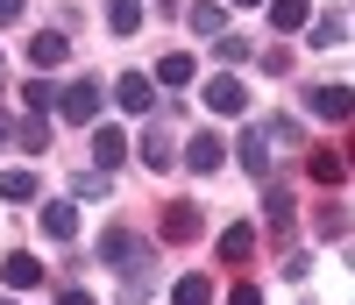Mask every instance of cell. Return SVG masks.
<instances>
[{"label":"cell","instance_id":"6da1fadb","mask_svg":"<svg viewBox=\"0 0 355 305\" xmlns=\"http://www.w3.org/2000/svg\"><path fill=\"white\" fill-rule=\"evenodd\" d=\"M100 256H107V263H121L128 277L157 263V256H150V241H142V234H128V227H107V234H100Z\"/></svg>","mask_w":355,"mask_h":305},{"label":"cell","instance_id":"7a4b0ae2","mask_svg":"<svg viewBox=\"0 0 355 305\" xmlns=\"http://www.w3.org/2000/svg\"><path fill=\"white\" fill-rule=\"evenodd\" d=\"M57 107H64V121H100V78H71L64 93H57Z\"/></svg>","mask_w":355,"mask_h":305},{"label":"cell","instance_id":"3957f363","mask_svg":"<svg viewBox=\"0 0 355 305\" xmlns=\"http://www.w3.org/2000/svg\"><path fill=\"white\" fill-rule=\"evenodd\" d=\"M320 121H348L355 114V93H348V85H313V100H306Z\"/></svg>","mask_w":355,"mask_h":305},{"label":"cell","instance_id":"277c9868","mask_svg":"<svg viewBox=\"0 0 355 305\" xmlns=\"http://www.w3.org/2000/svg\"><path fill=\"white\" fill-rule=\"evenodd\" d=\"M206 107H214V114H242L249 107V85L242 78H206Z\"/></svg>","mask_w":355,"mask_h":305},{"label":"cell","instance_id":"5b68a950","mask_svg":"<svg viewBox=\"0 0 355 305\" xmlns=\"http://www.w3.org/2000/svg\"><path fill=\"white\" fill-rule=\"evenodd\" d=\"M234 157H242V171H256V177H270V128H249L242 142H234Z\"/></svg>","mask_w":355,"mask_h":305},{"label":"cell","instance_id":"8992f818","mask_svg":"<svg viewBox=\"0 0 355 305\" xmlns=\"http://www.w3.org/2000/svg\"><path fill=\"white\" fill-rule=\"evenodd\" d=\"M199 234V206L192 199H171L164 206V241H192Z\"/></svg>","mask_w":355,"mask_h":305},{"label":"cell","instance_id":"52a82bcc","mask_svg":"<svg viewBox=\"0 0 355 305\" xmlns=\"http://www.w3.org/2000/svg\"><path fill=\"white\" fill-rule=\"evenodd\" d=\"M64 36H57V28H43V36H28V64H36V71H57V64H64Z\"/></svg>","mask_w":355,"mask_h":305},{"label":"cell","instance_id":"ba28073f","mask_svg":"<svg viewBox=\"0 0 355 305\" xmlns=\"http://www.w3.org/2000/svg\"><path fill=\"white\" fill-rule=\"evenodd\" d=\"M114 100H121L128 114H150V107H157V85H150V78H142V71H128L121 85H114Z\"/></svg>","mask_w":355,"mask_h":305},{"label":"cell","instance_id":"9c48e42d","mask_svg":"<svg viewBox=\"0 0 355 305\" xmlns=\"http://www.w3.org/2000/svg\"><path fill=\"white\" fill-rule=\"evenodd\" d=\"M185 164H192V171H220V164H227V142H220V135H192V142H185Z\"/></svg>","mask_w":355,"mask_h":305},{"label":"cell","instance_id":"30bf717a","mask_svg":"<svg viewBox=\"0 0 355 305\" xmlns=\"http://www.w3.org/2000/svg\"><path fill=\"white\" fill-rule=\"evenodd\" d=\"M0 277H8L15 291H36V284H43V263H36V256H21V249H15L8 263H0Z\"/></svg>","mask_w":355,"mask_h":305},{"label":"cell","instance_id":"8fae6325","mask_svg":"<svg viewBox=\"0 0 355 305\" xmlns=\"http://www.w3.org/2000/svg\"><path fill=\"white\" fill-rule=\"evenodd\" d=\"M306 177H313V185H327V192H334L341 177H348V164L334 157V149H313V157H306Z\"/></svg>","mask_w":355,"mask_h":305},{"label":"cell","instance_id":"7c38bea8","mask_svg":"<svg viewBox=\"0 0 355 305\" xmlns=\"http://www.w3.org/2000/svg\"><path fill=\"white\" fill-rule=\"evenodd\" d=\"M43 234H50V241H71V234H78V206H71V199L43 206Z\"/></svg>","mask_w":355,"mask_h":305},{"label":"cell","instance_id":"4fadbf2b","mask_svg":"<svg viewBox=\"0 0 355 305\" xmlns=\"http://www.w3.org/2000/svg\"><path fill=\"white\" fill-rule=\"evenodd\" d=\"M121 157H128V135H121V128H93V164H100V171H114Z\"/></svg>","mask_w":355,"mask_h":305},{"label":"cell","instance_id":"5bb4252c","mask_svg":"<svg viewBox=\"0 0 355 305\" xmlns=\"http://www.w3.org/2000/svg\"><path fill=\"white\" fill-rule=\"evenodd\" d=\"M171 305H214V277H199V270H192V277H178V284H171Z\"/></svg>","mask_w":355,"mask_h":305},{"label":"cell","instance_id":"9a60e30c","mask_svg":"<svg viewBox=\"0 0 355 305\" xmlns=\"http://www.w3.org/2000/svg\"><path fill=\"white\" fill-rule=\"evenodd\" d=\"M0 199H8V206H28V199H36V171H0Z\"/></svg>","mask_w":355,"mask_h":305},{"label":"cell","instance_id":"2e32d148","mask_svg":"<svg viewBox=\"0 0 355 305\" xmlns=\"http://www.w3.org/2000/svg\"><path fill=\"white\" fill-rule=\"evenodd\" d=\"M107 28L114 36H135L142 28V0H107Z\"/></svg>","mask_w":355,"mask_h":305},{"label":"cell","instance_id":"e0dca14e","mask_svg":"<svg viewBox=\"0 0 355 305\" xmlns=\"http://www.w3.org/2000/svg\"><path fill=\"white\" fill-rule=\"evenodd\" d=\"M256 256V227H227L220 234V263H249Z\"/></svg>","mask_w":355,"mask_h":305},{"label":"cell","instance_id":"ac0fdd59","mask_svg":"<svg viewBox=\"0 0 355 305\" xmlns=\"http://www.w3.org/2000/svg\"><path fill=\"white\" fill-rule=\"evenodd\" d=\"M313 21V0H270V28H306Z\"/></svg>","mask_w":355,"mask_h":305},{"label":"cell","instance_id":"d6986e66","mask_svg":"<svg viewBox=\"0 0 355 305\" xmlns=\"http://www.w3.org/2000/svg\"><path fill=\"white\" fill-rule=\"evenodd\" d=\"M185 21L199 28V36H220V28H227V15H220V0H199V8H192Z\"/></svg>","mask_w":355,"mask_h":305},{"label":"cell","instance_id":"ffe728a7","mask_svg":"<svg viewBox=\"0 0 355 305\" xmlns=\"http://www.w3.org/2000/svg\"><path fill=\"white\" fill-rule=\"evenodd\" d=\"M142 164H150V171H164V164H171V135H164V128L142 135Z\"/></svg>","mask_w":355,"mask_h":305},{"label":"cell","instance_id":"44dd1931","mask_svg":"<svg viewBox=\"0 0 355 305\" xmlns=\"http://www.w3.org/2000/svg\"><path fill=\"white\" fill-rule=\"evenodd\" d=\"M306 28H313V43H320V50L348 36V21H341V15H320V21H306Z\"/></svg>","mask_w":355,"mask_h":305},{"label":"cell","instance_id":"7402d4cb","mask_svg":"<svg viewBox=\"0 0 355 305\" xmlns=\"http://www.w3.org/2000/svg\"><path fill=\"white\" fill-rule=\"evenodd\" d=\"M263 213H270V227H291V192L270 185V199H263Z\"/></svg>","mask_w":355,"mask_h":305},{"label":"cell","instance_id":"603a6c76","mask_svg":"<svg viewBox=\"0 0 355 305\" xmlns=\"http://www.w3.org/2000/svg\"><path fill=\"white\" fill-rule=\"evenodd\" d=\"M157 78H164V85H185V78H192V57H157Z\"/></svg>","mask_w":355,"mask_h":305},{"label":"cell","instance_id":"cb8c5ba5","mask_svg":"<svg viewBox=\"0 0 355 305\" xmlns=\"http://www.w3.org/2000/svg\"><path fill=\"white\" fill-rule=\"evenodd\" d=\"M21 100H28V114H50V107H57V93H50L43 78H28V85H21Z\"/></svg>","mask_w":355,"mask_h":305},{"label":"cell","instance_id":"d4e9b609","mask_svg":"<svg viewBox=\"0 0 355 305\" xmlns=\"http://www.w3.org/2000/svg\"><path fill=\"white\" fill-rule=\"evenodd\" d=\"M71 192H78V199H100V192H107V171H100V164H93V171H78V177H71Z\"/></svg>","mask_w":355,"mask_h":305},{"label":"cell","instance_id":"484cf974","mask_svg":"<svg viewBox=\"0 0 355 305\" xmlns=\"http://www.w3.org/2000/svg\"><path fill=\"white\" fill-rule=\"evenodd\" d=\"M15 142H21V149H50V128H43V121H21Z\"/></svg>","mask_w":355,"mask_h":305},{"label":"cell","instance_id":"4316f807","mask_svg":"<svg viewBox=\"0 0 355 305\" xmlns=\"http://www.w3.org/2000/svg\"><path fill=\"white\" fill-rule=\"evenodd\" d=\"M320 234H348V213L341 206H320Z\"/></svg>","mask_w":355,"mask_h":305},{"label":"cell","instance_id":"83f0119b","mask_svg":"<svg viewBox=\"0 0 355 305\" xmlns=\"http://www.w3.org/2000/svg\"><path fill=\"white\" fill-rule=\"evenodd\" d=\"M227 305H263V291H256V284H234V291H227Z\"/></svg>","mask_w":355,"mask_h":305},{"label":"cell","instance_id":"f1b7e54d","mask_svg":"<svg viewBox=\"0 0 355 305\" xmlns=\"http://www.w3.org/2000/svg\"><path fill=\"white\" fill-rule=\"evenodd\" d=\"M57 305H93V291H57Z\"/></svg>","mask_w":355,"mask_h":305},{"label":"cell","instance_id":"f546056e","mask_svg":"<svg viewBox=\"0 0 355 305\" xmlns=\"http://www.w3.org/2000/svg\"><path fill=\"white\" fill-rule=\"evenodd\" d=\"M0 21H21V0H0Z\"/></svg>","mask_w":355,"mask_h":305},{"label":"cell","instance_id":"4dcf8cb0","mask_svg":"<svg viewBox=\"0 0 355 305\" xmlns=\"http://www.w3.org/2000/svg\"><path fill=\"white\" fill-rule=\"evenodd\" d=\"M0 142H15V121H8V107H0Z\"/></svg>","mask_w":355,"mask_h":305},{"label":"cell","instance_id":"1f68e13d","mask_svg":"<svg viewBox=\"0 0 355 305\" xmlns=\"http://www.w3.org/2000/svg\"><path fill=\"white\" fill-rule=\"evenodd\" d=\"M242 8H270V0H242Z\"/></svg>","mask_w":355,"mask_h":305}]
</instances>
